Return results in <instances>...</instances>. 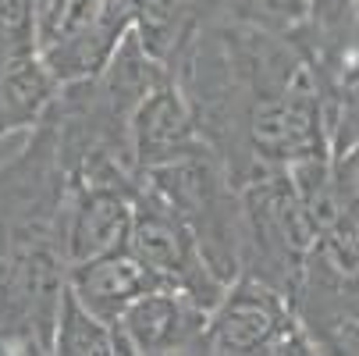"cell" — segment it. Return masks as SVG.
<instances>
[{
  "label": "cell",
  "mask_w": 359,
  "mask_h": 356,
  "mask_svg": "<svg viewBox=\"0 0 359 356\" xmlns=\"http://www.w3.org/2000/svg\"><path fill=\"white\" fill-rule=\"evenodd\" d=\"M317 228L306 218L288 171L242 185V275L295 296Z\"/></svg>",
  "instance_id": "2"
},
{
  "label": "cell",
  "mask_w": 359,
  "mask_h": 356,
  "mask_svg": "<svg viewBox=\"0 0 359 356\" xmlns=\"http://www.w3.org/2000/svg\"><path fill=\"white\" fill-rule=\"evenodd\" d=\"M352 146H359V79H348L338 89L331 154H345V150H352Z\"/></svg>",
  "instance_id": "14"
},
{
  "label": "cell",
  "mask_w": 359,
  "mask_h": 356,
  "mask_svg": "<svg viewBox=\"0 0 359 356\" xmlns=\"http://www.w3.org/2000/svg\"><path fill=\"white\" fill-rule=\"evenodd\" d=\"M139 356H161L210 342V310L178 289H153L121 317Z\"/></svg>",
  "instance_id": "7"
},
{
  "label": "cell",
  "mask_w": 359,
  "mask_h": 356,
  "mask_svg": "<svg viewBox=\"0 0 359 356\" xmlns=\"http://www.w3.org/2000/svg\"><path fill=\"white\" fill-rule=\"evenodd\" d=\"M61 93L57 75L43 54H22L0 65V139L15 132H36Z\"/></svg>",
  "instance_id": "10"
},
{
  "label": "cell",
  "mask_w": 359,
  "mask_h": 356,
  "mask_svg": "<svg viewBox=\"0 0 359 356\" xmlns=\"http://www.w3.org/2000/svg\"><path fill=\"white\" fill-rule=\"evenodd\" d=\"M139 182H68L61 249L72 264L128 249Z\"/></svg>",
  "instance_id": "4"
},
{
  "label": "cell",
  "mask_w": 359,
  "mask_h": 356,
  "mask_svg": "<svg viewBox=\"0 0 359 356\" xmlns=\"http://www.w3.org/2000/svg\"><path fill=\"white\" fill-rule=\"evenodd\" d=\"M153 289H164V285L128 249L68 268V292L86 310H93L96 317H107V321H121L132 303H139Z\"/></svg>",
  "instance_id": "8"
},
{
  "label": "cell",
  "mask_w": 359,
  "mask_h": 356,
  "mask_svg": "<svg viewBox=\"0 0 359 356\" xmlns=\"http://www.w3.org/2000/svg\"><path fill=\"white\" fill-rule=\"evenodd\" d=\"M0 356H54V349L29 328H0Z\"/></svg>",
  "instance_id": "16"
},
{
  "label": "cell",
  "mask_w": 359,
  "mask_h": 356,
  "mask_svg": "<svg viewBox=\"0 0 359 356\" xmlns=\"http://www.w3.org/2000/svg\"><path fill=\"white\" fill-rule=\"evenodd\" d=\"M231 15L235 0H142L135 32L149 54L171 68L203 29Z\"/></svg>",
  "instance_id": "9"
},
{
  "label": "cell",
  "mask_w": 359,
  "mask_h": 356,
  "mask_svg": "<svg viewBox=\"0 0 359 356\" xmlns=\"http://www.w3.org/2000/svg\"><path fill=\"white\" fill-rule=\"evenodd\" d=\"M161 356H214V352H210V342H203V345H189V349H175V352H161Z\"/></svg>",
  "instance_id": "18"
},
{
  "label": "cell",
  "mask_w": 359,
  "mask_h": 356,
  "mask_svg": "<svg viewBox=\"0 0 359 356\" xmlns=\"http://www.w3.org/2000/svg\"><path fill=\"white\" fill-rule=\"evenodd\" d=\"M310 15V0H235V18L274 32L299 36Z\"/></svg>",
  "instance_id": "13"
},
{
  "label": "cell",
  "mask_w": 359,
  "mask_h": 356,
  "mask_svg": "<svg viewBox=\"0 0 359 356\" xmlns=\"http://www.w3.org/2000/svg\"><path fill=\"white\" fill-rule=\"evenodd\" d=\"M139 182L178 211L199 239L210 268L231 285L242 275V189L228 175L217 150L207 146L164 168L142 171Z\"/></svg>",
  "instance_id": "1"
},
{
  "label": "cell",
  "mask_w": 359,
  "mask_h": 356,
  "mask_svg": "<svg viewBox=\"0 0 359 356\" xmlns=\"http://www.w3.org/2000/svg\"><path fill=\"white\" fill-rule=\"evenodd\" d=\"M260 356H320V349H317V342H313V335L306 331V324L295 317Z\"/></svg>",
  "instance_id": "15"
},
{
  "label": "cell",
  "mask_w": 359,
  "mask_h": 356,
  "mask_svg": "<svg viewBox=\"0 0 359 356\" xmlns=\"http://www.w3.org/2000/svg\"><path fill=\"white\" fill-rule=\"evenodd\" d=\"M128 253L157 275L164 289H178L192 296L207 310H214L221 296L228 292V282L210 268L192 228L146 182H139V192H135V221H132Z\"/></svg>",
  "instance_id": "3"
},
{
  "label": "cell",
  "mask_w": 359,
  "mask_h": 356,
  "mask_svg": "<svg viewBox=\"0 0 359 356\" xmlns=\"http://www.w3.org/2000/svg\"><path fill=\"white\" fill-rule=\"evenodd\" d=\"M210 143L203 139L192 104L182 93V86L175 82V75L146 93V100L132 118V157H135L139 175L164 168L171 161H182L189 154H199Z\"/></svg>",
  "instance_id": "6"
},
{
  "label": "cell",
  "mask_w": 359,
  "mask_h": 356,
  "mask_svg": "<svg viewBox=\"0 0 359 356\" xmlns=\"http://www.w3.org/2000/svg\"><path fill=\"white\" fill-rule=\"evenodd\" d=\"M50 349H54V356H139L121 321L96 317L68 289L61 299V314H57Z\"/></svg>",
  "instance_id": "12"
},
{
  "label": "cell",
  "mask_w": 359,
  "mask_h": 356,
  "mask_svg": "<svg viewBox=\"0 0 359 356\" xmlns=\"http://www.w3.org/2000/svg\"><path fill=\"white\" fill-rule=\"evenodd\" d=\"M331 168H334L338 189L359 196V146L345 150V154H331Z\"/></svg>",
  "instance_id": "17"
},
{
  "label": "cell",
  "mask_w": 359,
  "mask_h": 356,
  "mask_svg": "<svg viewBox=\"0 0 359 356\" xmlns=\"http://www.w3.org/2000/svg\"><path fill=\"white\" fill-rule=\"evenodd\" d=\"M299 43L331 82H345L359 43V0H310Z\"/></svg>",
  "instance_id": "11"
},
{
  "label": "cell",
  "mask_w": 359,
  "mask_h": 356,
  "mask_svg": "<svg viewBox=\"0 0 359 356\" xmlns=\"http://www.w3.org/2000/svg\"><path fill=\"white\" fill-rule=\"evenodd\" d=\"M348 79H359V43H355V58H352V68H348ZM345 79V82H348Z\"/></svg>",
  "instance_id": "19"
},
{
  "label": "cell",
  "mask_w": 359,
  "mask_h": 356,
  "mask_svg": "<svg viewBox=\"0 0 359 356\" xmlns=\"http://www.w3.org/2000/svg\"><path fill=\"white\" fill-rule=\"evenodd\" d=\"M292 321L295 307L285 292L260 278L238 275L221 296V303L210 310V352L260 356Z\"/></svg>",
  "instance_id": "5"
}]
</instances>
